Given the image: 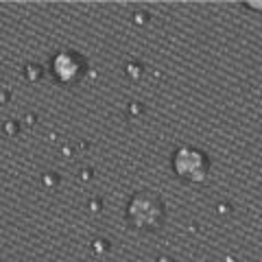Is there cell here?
Returning a JSON list of instances; mask_svg holds the SVG:
<instances>
[{"label":"cell","instance_id":"6da1fadb","mask_svg":"<svg viewBox=\"0 0 262 262\" xmlns=\"http://www.w3.org/2000/svg\"><path fill=\"white\" fill-rule=\"evenodd\" d=\"M127 219H129V223L138 229L158 232V229H162L164 221H166L164 199L155 190H138L129 199Z\"/></svg>","mask_w":262,"mask_h":262},{"label":"cell","instance_id":"7a4b0ae2","mask_svg":"<svg viewBox=\"0 0 262 262\" xmlns=\"http://www.w3.org/2000/svg\"><path fill=\"white\" fill-rule=\"evenodd\" d=\"M173 170L179 179L188 184H203L210 175V160L201 149L194 146H179L173 153Z\"/></svg>","mask_w":262,"mask_h":262},{"label":"cell","instance_id":"3957f363","mask_svg":"<svg viewBox=\"0 0 262 262\" xmlns=\"http://www.w3.org/2000/svg\"><path fill=\"white\" fill-rule=\"evenodd\" d=\"M53 70L59 81L63 83H72V81H79L83 75V59L75 53H61L55 57L53 61Z\"/></svg>","mask_w":262,"mask_h":262},{"label":"cell","instance_id":"277c9868","mask_svg":"<svg viewBox=\"0 0 262 262\" xmlns=\"http://www.w3.org/2000/svg\"><path fill=\"white\" fill-rule=\"evenodd\" d=\"M245 7H249L253 11H262V3H245Z\"/></svg>","mask_w":262,"mask_h":262},{"label":"cell","instance_id":"5b68a950","mask_svg":"<svg viewBox=\"0 0 262 262\" xmlns=\"http://www.w3.org/2000/svg\"><path fill=\"white\" fill-rule=\"evenodd\" d=\"M258 262H262V260H258Z\"/></svg>","mask_w":262,"mask_h":262}]
</instances>
